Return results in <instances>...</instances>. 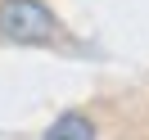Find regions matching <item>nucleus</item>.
<instances>
[{"label": "nucleus", "instance_id": "nucleus-1", "mask_svg": "<svg viewBox=\"0 0 149 140\" xmlns=\"http://www.w3.org/2000/svg\"><path fill=\"white\" fill-rule=\"evenodd\" d=\"M54 32H59V18L41 0H5L0 5V41H9V45H41Z\"/></svg>", "mask_w": 149, "mask_h": 140}, {"label": "nucleus", "instance_id": "nucleus-2", "mask_svg": "<svg viewBox=\"0 0 149 140\" xmlns=\"http://www.w3.org/2000/svg\"><path fill=\"white\" fill-rule=\"evenodd\" d=\"M100 131H95V122L86 118V113H63V118H54L45 127V136L41 140H95Z\"/></svg>", "mask_w": 149, "mask_h": 140}]
</instances>
